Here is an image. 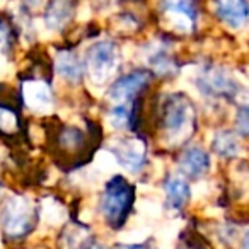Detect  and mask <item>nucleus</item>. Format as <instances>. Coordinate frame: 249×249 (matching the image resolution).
<instances>
[{"label":"nucleus","mask_w":249,"mask_h":249,"mask_svg":"<svg viewBox=\"0 0 249 249\" xmlns=\"http://www.w3.org/2000/svg\"><path fill=\"white\" fill-rule=\"evenodd\" d=\"M162 128L173 143L186 140L195 128V109L191 101L183 94L167 97L162 106Z\"/></svg>","instance_id":"1"},{"label":"nucleus","mask_w":249,"mask_h":249,"mask_svg":"<svg viewBox=\"0 0 249 249\" xmlns=\"http://www.w3.org/2000/svg\"><path fill=\"white\" fill-rule=\"evenodd\" d=\"M135 200V193L128 181L121 176L111 178L101 196V212L111 227H118L128 215Z\"/></svg>","instance_id":"2"},{"label":"nucleus","mask_w":249,"mask_h":249,"mask_svg":"<svg viewBox=\"0 0 249 249\" xmlns=\"http://www.w3.org/2000/svg\"><path fill=\"white\" fill-rule=\"evenodd\" d=\"M4 232L11 239H21L35 225V207L24 196H9L0 212Z\"/></svg>","instance_id":"3"},{"label":"nucleus","mask_w":249,"mask_h":249,"mask_svg":"<svg viewBox=\"0 0 249 249\" xmlns=\"http://www.w3.org/2000/svg\"><path fill=\"white\" fill-rule=\"evenodd\" d=\"M120 50L113 41H97L87 52V72L94 84L104 86L120 67Z\"/></svg>","instance_id":"4"},{"label":"nucleus","mask_w":249,"mask_h":249,"mask_svg":"<svg viewBox=\"0 0 249 249\" xmlns=\"http://www.w3.org/2000/svg\"><path fill=\"white\" fill-rule=\"evenodd\" d=\"M160 11L174 31L191 33L198 19V0H160Z\"/></svg>","instance_id":"5"},{"label":"nucleus","mask_w":249,"mask_h":249,"mask_svg":"<svg viewBox=\"0 0 249 249\" xmlns=\"http://www.w3.org/2000/svg\"><path fill=\"white\" fill-rule=\"evenodd\" d=\"M116 162L130 173H139L145 164V143L140 139H120L111 145Z\"/></svg>","instance_id":"6"},{"label":"nucleus","mask_w":249,"mask_h":249,"mask_svg":"<svg viewBox=\"0 0 249 249\" xmlns=\"http://www.w3.org/2000/svg\"><path fill=\"white\" fill-rule=\"evenodd\" d=\"M149 72L145 70H135L132 73L121 77L118 82H114L111 86L107 97L111 103H114V106L118 104H130L133 97H137L143 90V87L149 82Z\"/></svg>","instance_id":"7"},{"label":"nucleus","mask_w":249,"mask_h":249,"mask_svg":"<svg viewBox=\"0 0 249 249\" xmlns=\"http://www.w3.org/2000/svg\"><path fill=\"white\" fill-rule=\"evenodd\" d=\"M196 82L201 92L213 97H231L237 90V86L232 80V77L218 67H208L201 70Z\"/></svg>","instance_id":"8"},{"label":"nucleus","mask_w":249,"mask_h":249,"mask_svg":"<svg viewBox=\"0 0 249 249\" xmlns=\"http://www.w3.org/2000/svg\"><path fill=\"white\" fill-rule=\"evenodd\" d=\"M22 97L29 109L48 113L53 107V94L50 86L43 80H28L22 86Z\"/></svg>","instance_id":"9"},{"label":"nucleus","mask_w":249,"mask_h":249,"mask_svg":"<svg viewBox=\"0 0 249 249\" xmlns=\"http://www.w3.org/2000/svg\"><path fill=\"white\" fill-rule=\"evenodd\" d=\"M215 14L227 26L239 29L249 19V4L248 0H215Z\"/></svg>","instance_id":"10"},{"label":"nucleus","mask_w":249,"mask_h":249,"mask_svg":"<svg viewBox=\"0 0 249 249\" xmlns=\"http://www.w3.org/2000/svg\"><path fill=\"white\" fill-rule=\"evenodd\" d=\"M179 169L188 178H201L210 169V157L200 147H190L179 157Z\"/></svg>","instance_id":"11"},{"label":"nucleus","mask_w":249,"mask_h":249,"mask_svg":"<svg viewBox=\"0 0 249 249\" xmlns=\"http://www.w3.org/2000/svg\"><path fill=\"white\" fill-rule=\"evenodd\" d=\"M73 16V0H52L46 9L45 22L48 29L60 31L69 24Z\"/></svg>","instance_id":"12"},{"label":"nucleus","mask_w":249,"mask_h":249,"mask_svg":"<svg viewBox=\"0 0 249 249\" xmlns=\"http://www.w3.org/2000/svg\"><path fill=\"white\" fill-rule=\"evenodd\" d=\"M164 190H166L167 205L173 210H181L190 200V184L181 176H176V174L167 176L166 183H164Z\"/></svg>","instance_id":"13"},{"label":"nucleus","mask_w":249,"mask_h":249,"mask_svg":"<svg viewBox=\"0 0 249 249\" xmlns=\"http://www.w3.org/2000/svg\"><path fill=\"white\" fill-rule=\"evenodd\" d=\"M145 56H147V63H149L159 75H169V73L176 72L174 62L169 56L167 46L164 45V43H154V45H150Z\"/></svg>","instance_id":"14"},{"label":"nucleus","mask_w":249,"mask_h":249,"mask_svg":"<svg viewBox=\"0 0 249 249\" xmlns=\"http://www.w3.org/2000/svg\"><path fill=\"white\" fill-rule=\"evenodd\" d=\"M56 72L65 80L77 84L82 79V63L72 52H62L56 55Z\"/></svg>","instance_id":"15"},{"label":"nucleus","mask_w":249,"mask_h":249,"mask_svg":"<svg viewBox=\"0 0 249 249\" xmlns=\"http://www.w3.org/2000/svg\"><path fill=\"white\" fill-rule=\"evenodd\" d=\"M212 147L220 157H235L239 152V140L232 132L224 130V132H218L215 135Z\"/></svg>","instance_id":"16"},{"label":"nucleus","mask_w":249,"mask_h":249,"mask_svg":"<svg viewBox=\"0 0 249 249\" xmlns=\"http://www.w3.org/2000/svg\"><path fill=\"white\" fill-rule=\"evenodd\" d=\"M92 241L84 227L72 225L63 235V249H89Z\"/></svg>","instance_id":"17"},{"label":"nucleus","mask_w":249,"mask_h":249,"mask_svg":"<svg viewBox=\"0 0 249 249\" xmlns=\"http://www.w3.org/2000/svg\"><path fill=\"white\" fill-rule=\"evenodd\" d=\"M60 147L67 152H73V150H79L84 145V135L80 130L73 128V126H65V128L60 132L58 135Z\"/></svg>","instance_id":"18"},{"label":"nucleus","mask_w":249,"mask_h":249,"mask_svg":"<svg viewBox=\"0 0 249 249\" xmlns=\"http://www.w3.org/2000/svg\"><path fill=\"white\" fill-rule=\"evenodd\" d=\"M41 217L45 222L50 224H58L65 217V208L62 203L55 200V198H45L41 203Z\"/></svg>","instance_id":"19"},{"label":"nucleus","mask_w":249,"mask_h":249,"mask_svg":"<svg viewBox=\"0 0 249 249\" xmlns=\"http://www.w3.org/2000/svg\"><path fill=\"white\" fill-rule=\"evenodd\" d=\"M18 114L9 107L0 106V132L4 133H14L18 130Z\"/></svg>","instance_id":"20"},{"label":"nucleus","mask_w":249,"mask_h":249,"mask_svg":"<svg viewBox=\"0 0 249 249\" xmlns=\"http://www.w3.org/2000/svg\"><path fill=\"white\" fill-rule=\"evenodd\" d=\"M9 48H11V28L4 19H0V63L5 60Z\"/></svg>","instance_id":"21"},{"label":"nucleus","mask_w":249,"mask_h":249,"mask_svg":"<svg viewBox=\"0 0 249 249\" xmlns=\"http://www.w3.org/2000/svg\"><path fill=\"white\" fill-rule=\"evenodd\" d=\"M235 128L242 137L249 135V106L239 107L237 114H235Z\"/></svg>","instance_id":"22"},{"label":"nucleus","mask_w":249,"mask_h":249,"mask_svg":"<svg viewBox=\"0 0 249 249\" xmlns=\"http://www.w3.org/2000/svg\"><path fill=\"white\" fill-rule=\"evenodd\" d=\"M242 249H249V232L246 234V237H244V244H242Z\"/></svg>","instance_id":"23"},{"label":"nucleus","mask_w":249,"mask_h":249,"mask_svg":"<svg viewBox=\"0 0 249 249\" xmlns=\"http://www.w3.org/2000/svg\"><path fill=\"white\" fill-rule=\"evenodd\" d=\"M123 249H147V248H142V246H139V244H132V246H124Z\"/></svg>","instance_id":"24"},{"label":"nucleus","mask_w":249,"mask_h":249,"mask_svg":"<svg viewBox=\"0 0 249 249\" xmlns=\"http://www.w3.org/2000/svg\"><path fill=\"white\" fill-rule=\"evenodd\" d=\"M24 2H26V4H29V5H38L41 0H24Z\"/></svg>","instance_id":"25"},{"label":"nucleus","mask_w":249,"mask_h":249,"mask_svg":"<svg viewBox=\"0 0 249 249\" xmlns=\"http://www.w3.org/2000/svg\"><path fill=\"white\" fill-rule=\"evenodd\" d=\"M89 249H104L103 248V246H99V244H94V242H92V244H90V248Z\"/></svg>","instance_id":"26"}]
</instances>
